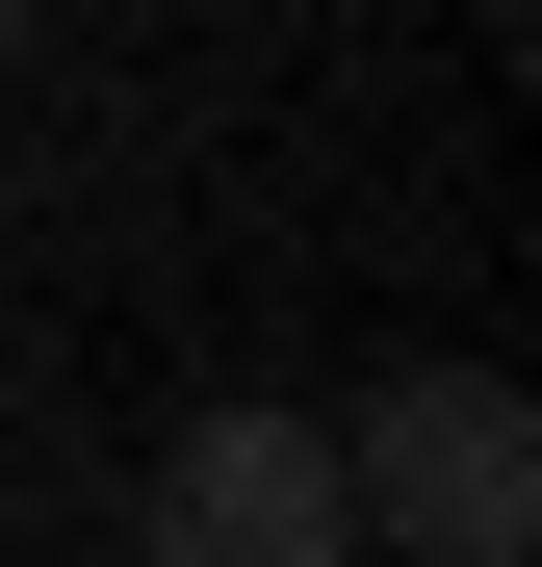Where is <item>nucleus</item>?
<instances>
[{"label":"nucleus","instance_id":"nucleus-1","mask_svg":"<svg viewBox=\"0 0 542 567\" xmlns=\"http://www.w3.org/2000/svg\"><path fill=\"white\" fill-rule=\"evenodd\" d=\"M336 516L413 567H542V413L517 361H413L388 413H336Z\"/></svg>","mask_w":542,"mask_h":567},{"label":"nucleus","instance_id":"nucleus-2","mask_svg":"<svg viewBox=\"0 0 542 567\" xmlns=\"http://www.w3.org/2000/svg\"><path fill=\"white\" fill-rule=\"evenodd\" d=\"M155 567H361V516H336V413H181V464H155Z\"/></svg>","mask_w":542,"mask_h":567}]
</instances>
